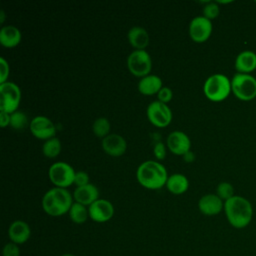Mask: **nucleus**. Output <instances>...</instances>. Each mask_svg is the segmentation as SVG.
Here are the masks:
<instances>
[{
	"mask_svg": "<svg viewBox=\"0 0 256 256\" xmlns=\"http://www.w3.org/2000/svg\"><path fill=\"white\" fill-rule=\"evenodd\" d=\"M42 151H43V154L48 158L56 157L61 151V142H60L59 138L52 137V138L46 140L43 143Z\"/></svg>",
	"mask_w": 256,
	"mask_h": 256,
	"instance_id": "obj_24",
	"label": "nucleus"
},
{
	"mask_svg": "<svg viewBox=\"0 0 256 256\" xmlns=\"http://www.w3.org/2000/svg\"><path fill=\"white\" fill-rule=\"evenodd\" d=\"M153 153H154V156L158 160L164 159L165 156H166V146H165V144L162 143V142H157L153 146Z\"/></svg>",
	"mask_w": 256,
	"mask_h": 256,
	"instance_id": "obj_33",
	"label": "nucleus"
},
{
	"mask_svg": "<svg viewBox=\"0 0 256 256\" xmlns=\"http://www.w3.org/2000/svg\"><path fill=\"white\" fill-rule=\"evenodd\" d=\"M30 131L38 139L48 140L55 137L56 127L46 116H36L30 122Z\"/></svg>",
	"mask_w": 256,
	"mask_h": 256,
	"instance_id": "obj_11",
	"label": "nucleus"
},
{
	"mask_svg": "<svg viewBox=\"0 0 256 256\" xmlns=\"http://www.w3.org/2000/svg\"><path fill=\"white\" fill-rule=\"evenodd\" d=\"M165 185L171 193L178 195L184 193L188 189L189 181L185 175L181 173H174L168 176Z\"/></svg>",
	"mask_w": 256,
	"mask_h": 256,
	"instance_id": "obj_22",
	"label": "nucleus"
},
{
	"mask_svg": "<svg viewBox=\"0 0 256 256\" xmlns=\"http://www.w3.org/2000/svg\"><path fill=\"white\" fill-rule=\"evenodd\" d=\"M31 235L30 226L23 220L13 221L8 228V236L11 242L19 245L25 243Z\"/></svg>",
	"mask_w": 256,
	"mask_h": 256,
	"instance_id": "obj_16",
	"label": "nucleus"
},
{
	"mask_svg": "<svg viewBox=\"0 0 256 256\" xmlns=\"http://www.w3.org/2000/svg\"><path fill=\"white\" fill-rule=\"evenodd\" d=\"M74 183L77 187L83 186L89 183V175L85 171H77L74 177Z\"/></svg>",
	"mask_w": 256,
	"mask_h": 256,
	"instance_id": "obj_32",
	"label": "nucleus"
},
{
	"mask_svg": "<svg viewBox=\"0 0 256 256\" xmlns=\"http://www.w3.org/2000/svg\"><path fill=\"white\" fill-rule=\"evenodd\" d=\"M216 195L225 202L234 196V187L229 182H220L216 187Z\"/></svg>",
	"mask_w": 256,
	"mask_h": 256,
	"instance_id": "obj_26",
	"label": "nucleus"
},
{
	"mask_svg": "<svg viewBox=\"0 0 256 256\" xmlns=\"http://www.w3.org/2000/svg\"><path fill=\"white\" fill-rule=\"evenodd\" d=\"M72 204V195L66 188H51L42 198L43 210L50 216H61L69 212Z\"/></svg>",
	"mask_w": 256,
	"mask_h": 256,
	"instance_id": "obj_3",
	"label": "nucleus"
},
{
	"mask_svg": "<svg viewBox=\"0 0 256 256\" xmlns=\"http://www.w3.org/2000/svg\"><path fill=\"white\" fill-rule=\"evenodd\" d=\"M127 38L129 43L138 50H144L149 43V35L146 29L140 26L132 27L127 33Z\"/></svg>",
	"mask_w": 256,
	"mask_h": 256,
	"instance_id": "obj_20",
	"label": "nucleus"
},
{
	"mask_svg": "<svg viewBox=\"0 0 256 256\" xmlns=\"http://www.w3.org/2000/svg\"><path fill=\"white\" fill-rule=\"evenodd\" d=\"M4 19H5V13H4V10H1L0 11V22L3 23Z\"/></svg>",
	"mask_w": 256,
	"mask_h": 256,
	"instance_id": "obj_36",
	"label": "nucleus"
},
{
	"mask_svg": "<svg viewBox=\"0 0 256 256\" xmlns=\"http://www.w3.org/2000/svg\"><path fill=\"white\" fill-rule=\"evenodd\" d=\"M166 144L173 154L182 156L187 151H189L191 147V141L188 135L179 130H175L169 133L166 139Z\"/></svg>",
	"mask_w": 256,
	"mask_h": 256,
	"instance_id": "obj_13",
	"label": "nucleus"
},
{
	"mask_svg": "<svg viewBox=\"0 0 256 256\" xmlns=\"http://www.w3.org/2000/svg\"><path fill=\"white\" fill-rule=\"evenodd\" d=\"M21 99V91L14 82L6 81L0 84V111L9 114L15 112Z\"/></svg>",
	"mask_w": 256,
	"mask_h": 256,
	"instance_id": "obj_6",
	"label": "nucleus"
},
{
	"mask_svg": "<svg viewBox=\"0 0 256 256\" xmlns=\"http://www.w3.org/2000/svg\"><path fill=\"white\" fill-rule=\"evenodd\" d=\"M138 182L148 189H159L166 184L168 175L163 164L154 160L141 163L136 171Z\"/></svg>",
	"mask_w": 256,
	"mask_h": 256,
	"instance_id": "obj_2",
	"label": "nucleus"
},
{
	"mask_svg": "<svg viewBox=\"0 0 256 256\" xmlns=\"http://www.w3.org/2000/svg\"><path fill=\"white\" fill-rule=\"evenodd\" d=\"M127 67L129 71L137 76L144 77L149 74L152 68V59L149 53L144 50L135 49L132 51L127 58Z\"/></svg>",
	"mask_w": 256,
	"mask_h": 256,
	"instance_id": "obj_8",
	"label": "nucleus"
},
{
	"mask_svg": "<svg viewBox=\"0 0 256 256\" xmlns=\"http://www.w3.org/2000/svg\"><path fill=\"white\" fill-rule=\"evenodd\" d=\"M224 212L229 224L236 229L247 227L253 218L252 204L239 195H234L224 202Z\"/></svg>",
	"mask_w": 256,
	"mask_h": 256,
	"instance_id": "obj_1",
	"label": "nucleus"
},
{
	"mask_svg": "<svg viewBox=\"0 0 256 256\" xmlns=\"http://www.w3.org/2000/svg\"><path fill=\"white\" fill-rule=\"evenodd\" d=\"M9 75V64L5 58L0 57V84L7 81Z\"/></svg>",
	"mask_w": 256,
	"mask_h": 256,
	"instance_id": "obj_31",
	"label": "nucleus"
},
{
	"mask_svg": "<svg viewBox=\"0 0 256 256\" xmlns=\"http://www.w3.org/2000/svg\"><path fill=\"white\" fill-rule=\"evenodd\" d=\"M61 256H75L74 254H71V253H64V254H62Z\"/></svg>",
	"mask_w": 256,
	"mask_h": 256,
	"instance_id": "obj_37",
	"label": "nucleus"
},
{
	"mask_svg": "<svg viewBox=\"0 0 256 256\" xmlns=\"http://www.w3.org/2000/svg\"><path fill=\"white\" fill-rule=\"evenodd\" d=\"M162 87L161 78L155 74H148L140 78L138 82V90L144 95H152L158 93Z\"/></svg>",
	"mask_w": 256,
	"mask_h": 256,
	"instance_id": "obj_19",
	"label": "nucleus"
},
{
	"mask_svg": "<svg viewBox=\"0 0 256 256\" xmlns=\"http://www.w3.org/2000/svg\"><path fill=\"white\" fill-rule=\"evenodd\" d=\"M183 159H184V161H186V162H193L194 159H195V154H194L191 150H189V151H187V152L183 155Z\"/></svg>",
	"mask_w": 256,
	"mask_h": 256,
	"instance_id": "obj_35",
	"label": "nucleus"
},
{
	"mask_svg": "<svg viewBox=\"0 0 256 256\" xmlns=\"http://www.w3.org/2000/svg\"><path fill=\"white\" fill-rule=\"evenodd\" d=\"M220 12L217 2H207L203 7V16L209 20L215 19Z\"/></svg>",
	"mask_w": 256,
	"mask_h": 256,
	"instance_id": "obj_28",
	"label": "nucleus"
},
{
	"mask_svg": "<svg viewBox=\"0 0 256 256\" xmlns=\"http://www.w3.org/2000/svg\"><path fill=\"white\" fill-rule=\"evenodd\" d=\"M75 171L73 167L63 161L54 162L48 170V175L55 187L66 188L74 183Z\"/></svg>",
	"mask_w": 256,
	"mask_h": 256,
	"instance_id": "obj_7",
	"label": "nucleus"
},
{
	"mask_svg": "<svg viewBox=\"0 0 256 256\" xmlns=\"http://www.w3.org/2000/svg\"><path fill=\"white\" fill-rule=\"evenodd\" d=\"M198 208L202 214L214 216L219 214L224 209V202L216 194L208 193L199 199Z\"/></svg>",
	"mask_w": 256,
	"mask_h": 256,
	"instance_id": "obj_14",
	"label": "nucleus"
},
{
	"mask_svg": "<svg viewBox=\"0 0 256 256\" xmlns=\"http://www.w3.org/2000/svg\"><path fill=\"white\" fill-rule=\"evenodd\" d=\"M27 123V116L19 110L10 114V125L15 129H22Z\"/></svg>",
	"mask_w": 256,
	"mask_h": 256,
	"instance_id": "obj_27",
	"label": "nucleus"
},
{
	"mask_svg": "<svg viewBox=\"0 0 256 256\" xmlns=\"http://www.w3.org/2000/svg\"><path fill=\"white\" fill-rule=\"evenodd\" d=\"M147 117L149 121L157 127H165L172 120V112L166 103L159 100L152 101L147 107Z\"/></svg>",
	"mask_w": 256,
	"mask_h": 256,
	"instance_id": "obj_9",
	"label": "nucleus"
},
{
	"mask_svg": "<svg viewBox=\"0 0 256 256\" xmlns=\"http://www.w3.org/2000/svg\"><path fill=\"white\" fill-rule=\"evenodd\" d=\"M102 149L111 156H120L127 149V143L123 136L111 133L102 138Z\"/></svg>",
	"mask_w": 256,
	"mask_h": 256,
	"instance_id": "obj_15",
	"label": "nucleus"
},
{
	"mask_svg": "<svg viewBox=\"0 0 256 256\" xmlns=\"http://www.w3.org/2000/svg\"><path fill=\"white\" fill-rule=\"evenodd\" d=\"M0 124L2 127L10 124V114L5 111H0Z\"/></svg>",
	"mask_w": 256,
	"mask_h": 256,
	"instance_id": "obj_34",
	"label": "nucleus"
},
{
	"mask_svg": "<svg viewBox=\"0 0 256 256\" xmlns=\"http://www.w3.org/2000/svg\"><path fill=\"white\" fill-rule=\"evenodd\" d=\"M89 217L95 222H106L114 215V206L107 199H97L88 206Z\"/></svg>",
	"mask_w": 256,
	"mask_h": 256,
	"instance_id": "obj_12",
	"label": "nucleus"
},
{
	"mask_svg": "<svg viewBox=\"0 0 256 256\" xmlns=\"http://www.w3.org/2000/svg\"><path fill=\"white\" fill-rule=\"evenodd\" d=\"M110 122L107 118L105 117H99L97 118L92 125V130L93 133L101 138H104L109 134L110 131Z\"/></svg>",
	"mask_w": 256,
	"mask_h": 256,
	"instance_id": "obj_25",
	"label": "nucleus"
},
{
	"mask_svg": "<svg viewBox=\"0 0 256 256\" xmlns=\"http://www.w3.org/2000/svg\"><path fill=\"white\" fill-rule=\"evenodd\" d=\"M203 91L205 96L214 102L225 100L231 91V80L224 74L210 75L204 82Z\"/></svg>",
	"mask_w": 256,
	"mask_h": 256,
	"instance_id": "obj_4",
	"label": "nucleus"
},
{
	"mask_svg": "<svg viewBox=\"0 0 256 256\" xmlns=\"http://www.w3.org/2000/svg\"><path fill=\"white\" fill-rule=\"evenodd\" d=\"M68 214H69V218L72 220V222H74L76 224L84 223L89 217L88 208H86L85 205L80 204L78 202H73Z\"/></svg>",
	"mask_w": 256,
	"mask_h": 256,
	"instance_id": "obj_23",
	"label": "nucleus"
},
{
	"mask_svg": "<svg viewBox=\"0 0 256 256\" xmlns=\"http://www.w3.org/2000/svg\"><path fill=\"white\" fill-rule=\"evenodd\" d=\"M231 91L242 101H251L256 97V78L251 74L236 73L231 79Z\"/></svg>",
	"mask_w": 256,
	"mask_h": 256,
	"instance_id": "obj_5",
	"label": "nucleus"
},
{
	"mask_svg": "<svg viewBox=\"0 0 256 256\" xmlns=\"http://www.w3.org/2000/svg\"><path fill=\"white\" fill-rule=\"evenodd\" d=\"M73 198L75 202L89 206L99 199V191L94 184L88 183L86 185L76 187L73 192Z\"/></svg>",
	"mask_w": 256,
	"mask_h": 256,
	"instance_id": "obj_17",
	"label": "nucleus"
},
{
	"mask_svg": "<svg viewBox=\"0 0 256 256\" xmlns=\"http://www.w3.org/2000/svg\"><path fill=\"white\" fill-rule=\"evenodd\" d=\"M235 69L237 73L250 74L256 69V53L251 50L240 52L235 59Z\"/></svg>",
	"mask_w": 256,
	"mask_h": 256,
	"instance_id": "obj_18",
	"label": "nucleus"
},
{
	"mask_svg": "<svg viewBox=\"0 0 256 256\" xmlns=\"http://www.w3.org/2000/svg\"><path fill=\"white\" fill-rule=\"evenodd\" d=\"M21 40V32L14 25H5L0 29V43L8 48L19 44Z\"/></svg>",
	"mask_w": 256,
	"mask_h": 256,
	"instance_id": "obj_21",
	"label": "nucleus"
},
{
	"mask_svg": "<svg viewBox=\"0 0 256 256\" xmlns=\"http://www.w3.org/2000/svg\"><path fill=\"white\" fill-rule=\"evenodd\" d=\"M189 36L198 43L205 42L212 33L211 20L202 16H195L189 23Z\"/></svg>",
	"mask_w": 256,
	"mask_h": 256,
	"instance_id": "obj_10",
	"label": "nucleus"
},
{
	"mask_svg": "<svg viewBox=\"0 0 256 256\" xmlns=\"http://www.w3.org/2000/svg\"><path fill=\"white\" fill-rule=\"evenodd\" d=\"M172 96H173V92L172 90L169 88V87H166V86H163L159 92L157 93V98L159 101L163 102V103H167L169 102L171 99H172Z\"/></svg>",
	"mask_w": 256,
	"mask_h": 256,
	"instance_id": "obj_30",
	"label": "nucleus"
},
{
	"mask_svg": "<svg viewBox=\"0 0 256 256\" xmlns=\"http://www.w3.org/2000/svg\"><path fill=\"white\" fill-rule=\"evenodd\" d=\"M3 256H20V249L17 244L9 242L4 245L2 250Z\"/></svg>",
	"mask_w": 256,
	"mask_h": 256,
	"instance_id": "obj_29",
	"label": "nucleus"
}]
</instances>
